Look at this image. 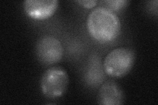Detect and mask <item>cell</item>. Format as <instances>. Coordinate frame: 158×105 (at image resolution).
Returning <instances> with one entry per match:
<instances>
[{
	"label": "cell",
	"instance_id": "obj_1",
	"mask_svg": "<svg viewBox=\"0 0 158 105\" xmlns=\"http://www.w3.org/2000/svg\"><path fill=\"white\" fill-rule=\"evenodd\" d=\"M88 30L91 36L100 43L115 39L121 30V22L111 10L104 7L93 9L87 18Z\"/></svg>",
	"mask_w": 158,
	"mask_h": 105
},
{
	"label": "cell",
	"instance_id": "obj_2",
	"mask_svg": "<svg viewBox=\"0 0 158 105\" xmlns=\"http://www.w3.org/2000/svg\"><path fill=\"white\" fill-rule=\"evenodd\" d=\"M135 60V53L131 49L117 48L107 55L103 61V68L108 76L121 78L131 71Z\"/></svg>",
	"mask_w": 158,
	"mask_h": 105
},
{
	"label": "cell",
	"instance_id": "obj_3",
	"mask_svg": "<svg viewBox=\"0 0 158 105\" xmlns=\"http://www.w3.org/2000/svg\"><path fill=\"white\" fill-rule=\"evenodd\" d=\"M68 84L69 77L65 70L60 67H52L43 74L40 89L46 97L54 99L61 97L65 93Z\"/></svg>",
	"mask_w": 158,
	"mask_h": 105
},
{
	"label": "cell",
	"instance_id": "obj_4",
	"mask_svg": "<svg viewBox=\"0 0 158 105\" xmlns=\"http://www.w3.org/2000/svg\"><path fill=\"white\" fill-rule=\"evenodd\" d=\"M36 53L38 60L42 64L51 65L60 61L63 55V48L57 38L46 36L38 41Z\"/></svg>",
	"mask_w": 158,
	"mask_h": 105
},
{
	"label": "cell",
	"instance_id": "obj_5",
	"mask_svg": "<svg viewBox=\"0 0 158 105\" xmlns=\"http://www.w3.org/2000/svg\"><path fill=\"white\" fill-rule=\"evenodd\" d=\"M58 4L56 0H27L24 2L23 7L29 17L42 21L53 15Z\"/></svg>",
	"mask_w": 158,
	"mask_h": 105
},
{
	"label": "cell",
	"instance_id": "obj_6",
	"mask_svg": "<svg viewBox=\"0 0 158 105\" xmlns=\"http://www.w3.org/2000/svg\"><path fill=\"white\" fill-rule=\"evenodd\" d=\"M98 103L103 105H119L124 101V93L121 87L114 81L103 83L98 93Z\"/></svg>",
	"mask_w": 158,
	"mask_h": 105
},
{
	"label": "cell",
	"instance_id": "obj_7",
	"mask_svg": "<svg viewBox=\"0 0 158 105\" xmlns=\"http://www.w3.org/2000/svg\"><path fill=\"white\" fill-rule=\"evenodd\" d=\"M106 6L107 8L111 10H114V11H118V10L122 9L126 7L128 3H129L128 1H124V0H120V1H117V0H114V1H104L103 2Z\"/></svg>",
	"mask_w": 158,
	"mask_h": 105
},
{
	"label": "cell",
	"instance_id": "obj_8",
	"mask_svg": "<svg viewBox=\"0 0 158 105\" xmlns=\"http://www.w3.org/2000/svg\"><path fill=\"white\" fill-rule=\"evenodd\" d=\"M77 3H78V4L81 5L82 6L85 7L86 8H92L94 7H95L97 3H98V1L95 0V1H94V0H88V1H77Z\"/></svg>",
	"mask_w": 158,
	"mask_h": 105
}]
</instances>
